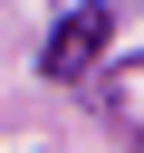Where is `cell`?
<instances>
[{"mask_svg":"<svg viewBox=\"0 0 144 153\" xmlns=\"http://www.w3.org/2000/svg\"><path fill=\"white\" fill-rule=\"evenodd\" d=\"M106 38H115V10H96V0L67 10V19L48 29V48H38V76H48V86H77V76L106 57Z\"/></svg>","mask_w":144,"mask_h":153,"instance_id":"cell-1","label":"cell"}]
</instances>
